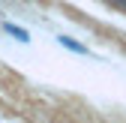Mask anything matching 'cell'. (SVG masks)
<instances>
[{"mask_svg": "<svg viewBox=\"0 0 126 123\" xmlns=\"http://www.w3.org/2000/svg\"><path fill=\"white\" fill-rule=\"evenodd\" d=\"M60 45H66V48H69V51H75V54H90L81 42H75V39H69V36H60Z\"/></svg>", "mask_w": 126, "mask_h": 123, "instance_id": "obj_1", "label": "cell"}, {"mask_svg": "<svg viewBox=\"0 0 126 123\" xmlns=\"http://www.w3.org/2000/svg\"><path fill=\"white\" fill-rule=\"evenodd\" d=\"M6 30H9V33H15L21 42H27V33H24V30H18V27H9V24H6Z\"/></svg>", "mask_w": 126, "mask_h": 123, "instance_id": "obj_2", "label": "cell"}, {"mask_svg": "<svg viewBox=\"0 0 126 123\" xmlns=\"http://www.w3.org/2000/svg\"><path fill=\"white\" fill-rule=\"evenodd\" d=\"M108 3H114V6H120V9H126V0H108Z\"/></svg>", "mask_w": 126, "mask_h": 123, "instance_id": "obj_3", "label": "cell"}]
</instances>
